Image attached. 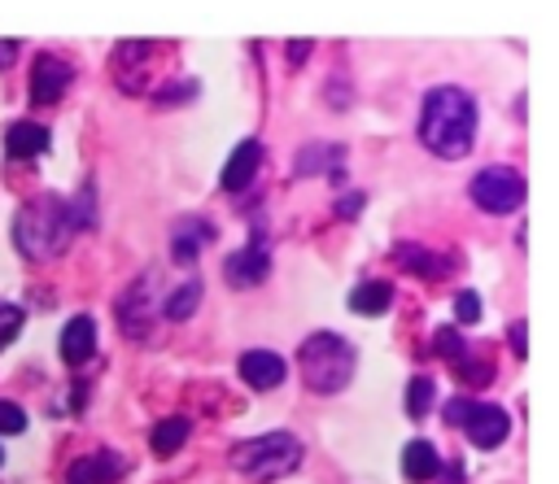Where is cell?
<instances>
[{"label":"cell","instance_id":"obj_1","mask_svg":"<svg viewBox=\"0 0 559 484\" xmlns=\"http://www.w3.org/2000/svg\"><path fill=\"white\" fill-rule=\"evenodd\" d=\"M92 183L79 196H35L17 209L13 218V240L22 249V257H57L70 249V240L92 227Z\"/></svg>","mask_w":559,"mask_h":484},{"label":"cell","instance_id":"obj_2","mask_svg":"<svg viewBox=\"0 0 559 484\" xmlns=\"http://www.w3.org/2000/svg\"><path fill=\"white\" fill-rule=\"evenodd\" d=\"M419 140L445 161L467 157L476 144V100L463 87H432L419 109Z\"/></svg>","mask_w":559,"mask_h":484},{"label":"cell","instance_id":"obj_3","mask_svg":"<svg viewBox=\"0 0 559 484\" xmlns=\"http://www.w3.org/2000/svg\"><path fill=\"white\" fill-rule=\"evenodd\" d=\"M297 362H301V375H306L310 392H341L354 379L358 349L336 331H314V336L301 340Z\"/></svg>","mask_w":559,"mask_h":484},{"label":"cell","instance_id":"obj_4","mask_svg":"<svg viewBox=\"0 0 559 484\" xmlns=\"http://www.w3.org/2000/svg\"><path fill=\"white\" fill-rule=\"evenodd\" d=\"M227 462H231V471H240L245 480H262V484H266V480H280V475L297 471V462H301V440H297L293 432H262V436H253V440L231 445Z\"/></svg>","mask_w":559,"mask_h":484},{"label":"cell","instance_id":"obj_5","mask_svg":"<svg viewBox=\"0 0 559 484\" xmlns=\"http://www.w3.org/2000/svg\"><path fill=\"white\" fill-rule=\"evenodd\" d=\"M467 192H472V201H476L485 214H511V209H520V201H524V179H520L515 166H485V170L467 183Z\"/></svg>","mask_w":559,"mask_h":484},{"label":"cell","instance_id":"obj_6","mask_svg":"<svg viewBox=\"0 0 559 484\" xmlns=\"http://www.w3.org/2000/svg\"><path fill=\"white\" fill-rule=\"evenodd\" d=\"M153 305H157V275L144 270L122 297H118V327L131 340H148L153 336Z\"/></svg>","mask_w":559,"mask_h":484},{"label":"cell","instance_id":"obj_7","mask_svg":"<svg viewBox=\"0 0 559 484\" xmlns=\"http://www.w3.org/2000/svg\"><path fill=\"white\" fill-rule=\"evenodd\" d=\"M271 270V253H266V231H253V240L245 249H236L227 262H223V275L231 288H253L262 283Z\"/></svg>","mask_w":559,"mask_h":484},{"label":"cell","instance_id":"obj_8","mask_svg":"<svg viewBox=\"0 0 559 484\" xmlns=\"http://www.w3.org/2000/svg\"><path fill=\"white\" fill-rule=\"evenodd\" d=\"M459 427L467 432V440H472V445H480V449H493V445H502V440H507V432H511V419H507V410H502V406H489V401H472Z\"/></svg>","mask_w":559,"mask_h":484},{"label":"cell","instance_id":"obj_9","mask_svg":"<svg viewBox=\"0 0 559 484\" xmlns=\"http://www.w3.org/2000/svg\"><path fill=\"white\" fill-rule=\"evenodd\" d=\"M70 78H74V65L70 61H61L57 52H39L35 65H31V100L35 105L61 100V92L70 87Z\"/></svg>","mask_w":559,"mask_h":484},{"label":"cell","instance_id":"obj_10","mask_svg":"<svg viewBox=\"0 0 559 484\" xmlns=\"http://www.w3.org/2000/svg\"><path fill=\"white\" fill-rule=\"evenodd\" d=\"M210 240H214V222H210V218H197V214L175 218V227H170V257H175L179 266H192L197 253H201Z\"/></svg>","mask_w":559,"mask_h":484},{"label":"cell","instance_id":"obj_11","mask_svg":"<svg viewBox=\"0 0 559 484\" xmlns=\"http://www.w3.org/2000/svg\"><path fill=\"white\" fill-rule=\"evenodd\" d=\"M236 371H240V379H245L249 388H258V392L280 388V384H284V375H288L284 358H280V353H271V349H249V353H240Z\"/></svg>","mask_w":559,"mask_h":484},{"label":"cell","instance_id":"obj_12","mask_svg":"<svg viewBox=\"0 0 559 484\" xmlns=\"http://www.w3.org/2000/svg\"><path fill=\"white\" fill-rule=\"evenodd\" d=\"M122 475V458L109 449H96L87 458H74L66 471V484H114Z\"/></svg>","mask_w":559,"mask_h":484},{"label":"cell","instance_id":"obj_13","mask_svg":"<svg viewBox=\"0 0 559 484\" xmlns=\"http://www.w3.org/2000/svg\"><path fill=\"white\" fill-rule=\"evenodd\" d=\"M258 161H262V144L258 140L236 144L231 157H227V166H223V179H218L223 192H245L253 183V174H258Z\"/></svg>","mask_w":559,"mask_h":484},{"label":"cell","instance_id":"obj_14","mask_svg":"<svg viewBox=\"0 0 559 484\" xmlns=\"http://www.w3.org/2000/svg\"><path fill=\"white\" fill-rule=\"evenodd\" d=\"M92 353H96V323L87 314H74L61 327V362L66 366H83Z\"/></svg>","mask_w":559,"mask_h":484},{"label":"cell","instance_id":"obj_15","mask_svg":"<svg viewBox=\"0 0 559 484\" xmlns=\"http://www.w3.org/2000/svg\"><path fill=\"white\" fill-rule=\"evenodd\" d=\"M48 148V131L39 122H13L4 131V153L9 161H26V157H39Z\"/></svg>","mask_w":559,"mask_h":484},{"label":"cell","instance_id":"obj_16","mask_svg":"<svg viewBox=\"0 0 559 484\" xmlns=\"http://www.w3.org/2000/svg\"><path fill=\"white\" fill-rule=\"evenodd\" d=\"M389 301H393V288H389L384 279H367V283H358V288L349 292V310L362 314V318L389 314Z\"/></svg>","mask_w":559,"mask_h":484},{"label":"cell","instance_id":"obj_17","mask_svg":"<svg viewBox=\"0 0 559 484\" xmlns=\"http://www.w3.org/2000/svg\"><path fill=\"white\" fill-rule=\"evenodd\" d=\"M441 471V458H437V449L428 445V440H411L406 449H402V475L406 480H432Z\"/></svg>","mask_w":559,"mask_h":484},{"label":"cell","instance_id":"obj_18","mask_svg":"<svg viewBox=\"0 0 559 484\" xmlns=\"http://www.w3.org/2000/svg\"><path fill=\"white\" fill-rule=\"evenodd\" d=\"M188 427H192V423H188L183 414H170V419H162V423L153 427V436H148L153 453H157V458H170V453H175V449L188 440Z\"/></svg>","mask_w":559,"mask_h":484},{"label":"cell","instance_id":"obj_19","mask_svg":"<svg viewBox=\"0 0 559 484\" xmlns=\"http://www.w3.org/2000/svg\"><path fill=\"white\" fill-rule=\"evenodd\" d=\"M197 301H201V279H183V283L162 301V314L175 318V323H183V318H192Z\"/></svg>","mask_w":559,"mask_h":484},{"label":"cell","instance_id":"obj_20","mask_svg":"<svg viewBox=\"0 0 559 484\" xmlns=\"http://www.w3.org/2000/svg\"><path fill=\"white\" fill-rule=\"evenodd\" d=\"M397 262L411 270V275H424V279H437L445 270L441 257H432L428 249H415V244H397Z\"/></svg>","mask_w":559,"mask_h":484},{"label":"cell","instance_id":"obj_21","mask_svg":"<svg viewBox=\"0 0 559 484\" xmlns=\"http://www.w3.org/2000/svg\"><path fill=\"white\" fill-rule=\"evenodd\" d=\"M428 406H432V379L428 375H415L406 384V414L419 419V414H428Z\"/></svg>","mask_w":559,"mask_h":484},{"label":"cell","instance_id":"obj_22","mask_svg":"<svg viewBox=\"0 0 559 484\" xmlns=\"http://www.w3.org/2000/svg\"><path fill=\"white\" fill-rule=\"evenodd\" d=\"M17 331H22V305H13V301H0V353L17 340Z\"/></svg>","mask_w":559,"mask_h":484},{"label":"cell","instance_id":"obj_23","mask_svg":"<svg viewBox=\"0 0 559 484\" xmlns=\"http://www.w3.org/2000/svg\"><path fill=\"white\" fill-rule=\"evenodd\" d=\"M437 353H441L445 362H454V366H459V362L467 358V340H463L454 327H441V331H437Z\"/></svg>","mask_w":559,"mask_h":484},{"label":"cell","instance_id":"obj_24","mask_svg":"<svg viewBox=\"0 0 559 484\" xmlns=\"http://www.w3.org/2000/svg\"><path fill=\"white\" fill-rule=\"evenodd\" d=\"M17 432H26V414L13 401H0V436H17Z\"/></svg>","mask_w":559,"mask_h":484},{"label":"cell","instance_id":"obj_25","mask_svg":"<svg viewBox=\"0 0 559 484\" xmlns=\"http://www.w3.org/2000/svg\"><path fill=\"white\" fill-rule=\"evenodd\" d=\"M454 314H459V323H476L480 318V297L467 288V292H459L454 297Z\"/></svg>","mask_w":559,"mask_h":484},{"label":"cell","instance_id":"obj_26","mask_svg":"<svg viewBox=\"0 0 559 484\" xmlns=\"http://www.w3.org/2000/svg\"><path fill=\"white\" fill-rule=\"evenodd\" d=\"M511 349L515 353H528V327L524 323H511Z\"/></svg>","mask_w":559,"mask_h":484},{"label":"cell","instance_id":"obj_27","mask_svg":"<svg viewBox=\"0 0 559 484\" xmlns=\"http://www.w3.org/2000/svg\"><path fill=\"white\" fill-rule=\"evenodd\" d=\"M358 209H362V196H358V192L341 196V205H336V214H358Z\"/></svg>","mask_w":559,"mask_h":484},{"label":"cell","instance_id":"obj_28","mask_svg":"<svg viewBox=\"0 0 559 484\" xmlns=\"http://www.w3.org/2000/svg\"><path fill=\"white\" fill-rule=\"evenodd\" d=\"M13 57H17V39H0V70L13 65Z\"/></svg>","mask_w":559,"mask_h":484},{"label":"cell","instance_id":"obj_29","mask_svg":"<svg viewBox=\"0 0 559 484\" xmlns=\"http://www.w3.org/2000/svg\"><path fill=\"white\" fill-rule=\"evenodd\" d=\"M310 52V44L306 39H297V44H288V57H293V65H301V57Z\"/></svg>","mask_w":559,"mask_h":484},{"label":"cell","instance_id":"obj_30","mask_svg":"<svg viewBox=\"0 0 559 484\" xmlns=\"http://www.w3.org/2000/svg\"><path fill=\"white\" fill-rule=\"evenodd\" d=\"M441 471H445V484H463V480H459V475H463L459 462H450V467H441Z\"/></svg>","mask_w":559,"mask_h":484},{"label":"cell","instance_id":"obj_31","mask_svg":"<svg viewBox=\"0 0 559 484\" xmlns=\"http://www.w3.org/2000/svg\"><path fill=\"white\" fill-rule=\"evenodd\" d=\"M0 462H4V449H0Z\"/></svg>","mask_w":559,"mask_h":484}]
</instances>
